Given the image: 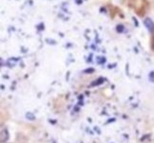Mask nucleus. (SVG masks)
Here are the masks:
<instances>
[{"mask_svg": "<svg viewBox=\"0 0 154 143\" xmlns=\"http://www.w3.org/2000/svg\"><path fill=\"white\" fill-rule=\"evenodd\" d=\"M144 24H145L146 28L149 29V32H151V33L154 32V22L150 18H149V17H147V18H146L144 20Z\"/></svg>", "mask_w": 154, "mask_h": 143, "instance_id": "1", "label": "nucleus"}, {"mask_svg": "<svg viewBox=\"0 0 154 143\" xmlns=\"http://www.w3.org/2000/svg\"><path fill=\"white\" fill-rule=\"evenodd\" d=\"M9 139V133L8 131L6 129H2L1 131V139H0V141H1V143H4L8 140Z\"/></svg>", "mask_w": 154, "mask_h": 143, "instance_id": "2", "label": "nucleus"}, {"mask_svg": "<svg viewBox=\"0 0 154 143\" xmlns=\"http://www.w3.org/2000/svg\"><path fill=\"white\" fill-rule=\"evenodd\" d=\"M101 82H104V79H103V78H100L99 80H97V81H95V82H93V83L91 85V86L98 85H100V83H101Z\"/></svg>", "mask_w": 154, "mask_h": 143, "instance_id": "3", "label": "nucleus"}, {"mask_svg": "<svg viewBox=\"0 0 154 143\" xmlns=\"http://www.w3.org/2000/svg\"><path fill=\"white\" fill-rule=\"evenodd\" d=\"M116 28H117V31L118 32H123L124 31V28H124L123 25H118Z\"/></svg>", "mask_w": 154, "mask_h": 143, "instance_id": "4", "label": "nucleus"}, {"mask_svg": "<svg viewBox=\"0 0 154 143\" xmlns=\"http://www.w3.org/2000/svg\"><path fill=\"white\" fill-rule=\"evenodd\" d=\"M150 46H151V49L154 51V35H153L152 38H151V45H150Z\"/></svg>", "mask_w": 154, "mask_h": 143, "instance_id": "5", "label": "nucleus"}]
</instances>
